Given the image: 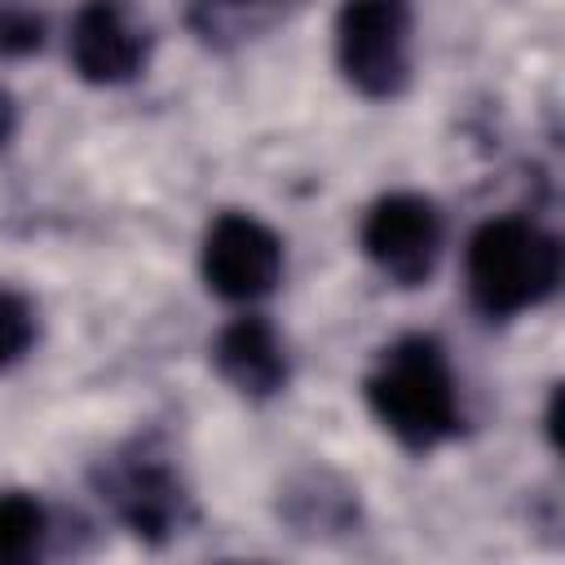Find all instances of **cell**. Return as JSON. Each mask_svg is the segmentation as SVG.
Instances as JSON below:
<instances>
[{
	"mask_svg": "<svg viewBox=\"0 0 565 565\" xmlns=\"http://www.w3.org/2000/svg\"><path fill=\"white\" fill-rule=\"evenodd\" d=\"M366 402L406 450H433L463 424L450 362L428 335H406L380 353L366 375Z\"/></svg>",
	"mask_w": 565,
	"mask_h": 565,
	"instance_id": "obj_1",
	"label": "cell"
},
{
	"mask_svg": "<svg viewBox=\"0 0 565 565\" xmlns=\"http://www.w3.org/2000/svg\"><path fill=\"white\" fill-rule=\"evenodd\" d=\"M468 296L486 318H516L561 282L556 238L525 216H494L468 238Z\"/></svg>",
	"mask_w": 565,
	"mask_h": 565,
	"instance_id": "obj_2",
	"label": "cell"
},
{
	"mask_svg": "<svg viewBox=\"0 0 565 565\" xmlns=\"http://www.w3.org/2000/svg\"><path fill=\"white\" fill-rule=\"evenodd\" d=\"M335 62L362 97H397L411 79V4L344 0L335 18Z\"/></svg>",
	"mask_w": 565,
	"mask_h": 565,
	"instance_id": "obj_3",
	"label": "cell"
},
{
	"mask_svg": "<svg viewBox=\"0 0 565 565\" xmlns=\"http://www.w3.org/2000/svg\"><path fill=\"white\" fill-rule=\"evenodd\" d=\"M93 486H97L102 503H110V512L137 539L163 543L185 521V490H181L177 468L141 441L102 459L97 472H93Z\"/></svg>",
	"mask_w": 565,
	"mask_h": 565,
	"instance_id": "obj_4",
	"label": "cell"
},
{
	"mask_svg": "<svg viewBox=\"0 0 565 565\" xmlns=\"http://www.w3.org/2000/svg\"><path fill=\"white\" fill-rule=\"evenodd\" d=\"M282 274V243L269 225L247 212H221L203 234V278L207 291L234 305H252L274 291Z\"/></svg>",
	"mask_w": 565,
	"mask_h": 565,
	"instance_id": "obj_5",
	"label": "cell"
},
{
	"mask_svg": "<svg viewBox=\"0 0 565 565\" xmlns=\"http://www.w3.org/2000/svg\"><path fill=\"white\" fill-rule=\"evenodd\" d=\"M362 252L384 278L419 287L441 252V212L424 194H384L362 221Z\"/></svg>",
	"mask_w": 565,
	"mask_h": 565,
	"instance_id": "obj_6",
	"label": "cell"
},
{
	"mask_svg": "<svg viewBox=\"0 0 565 565\" xmlns=\"http://www.w3.org/2000/svg\"><path fill=\"white\" fill-rule=\"evenodd\" d=\"M66 53L79 79L124 84L146 66L150 35L128 0H84L71 18Z\"/></svg>",
	"mask_w": 565,
	"mask_h": 565,
	"instance_id": "obj_7",
	"label": "cell"
},
{
	"mask_svg": "<svg viewBox=\"0 0 565 565\" xmlns=\"http://www.w3.org/2000/svg\"><path fill=\"white\" fill-rule=\"evenodd\" d=\"M212 362L221 371V380L243 393V397H274L287 384V353L282 340L274 335V327L256 313L234 318L216 344H212Z\"/></svg>",
	"mask_w": 565,
	"mask_h": 565,
	"instance_id": "obj_8",
	"label": "cell"
},
{
	"mask_svg": "<svg viewBox=\"0 0 565 565\" xmlns=\"http://www.w3.org/2000/svg\"><path fill=\"white\" fill-rule=\"evenodd\" d=\"M300 0H190V31L207 49H234L278 26Z\"/></svg>",
	"mask_w": 565,
	"mask_h": 565,
	"instance_id": "obj_9",
	"label": "cell"
},
{
	"mask_svg": "<svg viewBox=\"0 0 565 565\" xmlns=\"http://www.w3.org/2000/svg\"><path fill=\"white\" fill-rule=\"evenodd\" d=\"M44 508L31 494H0V565H22L44 547Z\"/></svg>",
	"mask_w": 565,
	"mask_h": 565,
	"instance_id": "obj_10",
	"label": "cell"
},
{
	"mask_svg": "<svg viewBox=\"0 0 565 565\" xmlns=\"http://www.w3.org/2000/svg\"><path fill=\"white\" fill-rule=\"evenodd\" d=\"M44 44V22L18 0H0V57H26Z\"/></svg>",
	"mask_w": 565,
	"mask_h": 565,
	"instance_id": "obj_11",
	"label": "cell"
},
{
	"mask_svg": "<svg viewBox=\"0 0 565 565\" xmlns=\"http://www.w3.org/2000/svg\"><path fill=\"white\" fill-rule=\"evenodd\" d=\"M35 335V318H31V305L13 291H0V366H9L13 358L26 353Z\"/></svg>",
	"mask_w": 565,
	"mask_h": 565,
	"instance_id": "obj_12",
	"label": "cell"
},
{
	"mask_svg": "<svg viewBox=\"0 0 565 565\" xmlns=\"http://www.w3.org/2000/svg\"><path fill=\"white\" fill-rule=\"evenodd\" d=\"M9 128H13V106H9V97L0 93V146H4V137H9Z\"/></svg>",
	"mask_w": 565,
	"mask_h": 565,
	"instance_id": "obj_13",
	"label": "cell"
}]
</instances>
